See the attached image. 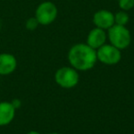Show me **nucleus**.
<instances>
[{
    "mask_svg": "<svg viewBox=\"0 0 134 134\" xmlns=\"http://www.w3.org/2000/svg\"><path fill=\"white\" fill-rule=\"evenodd\" d=\"M69 61L75 68L78 70L91 69L97 62V52L95 49L86 44H76L69 52Z\"/></svg>",
    "mask_w": 134,
    "mask_h": 134,
    "instance_id": "nucleus-1",
    "label": "nucleus"
},
{
    "mask_svg": "<svg viewBox=\"0 0 134 134\" xmlns=\"http://www.w3.org/2000/svg\"><path fill=\"white\" fill-rule=\"evenodd\" d=\"M108 37L112 45L119 50L127 48L130 43V31L121 25H113L108 29Z\"/></svg>",
    "mask_w": 134,
    "mask_h": 134,
    "instance_id": "nucleus-2",
    "label": "nucleus"
},
{
    "mask_svg": "<svg viewBox=\"0 0 134 134\" xmlns=\"http://www.w3.org/2000/svg\"><path fill=\"white\" fill-rule=\"evenodd\" d=\"M57 8L52 2H43L36 9L35 18L39 24L49 25L53 22L57 17Z\"/></svg>",
    "mask_w": 134,
    "mask_h": 134,
    "instance_id": "nucleus-3",
    "label": "nucleus"
},
{
    "mask_svg": "<svg viewBox=\"0 0 134 134\" xmlns=\"http://www.w3.org/2000/svg\"><path fill=\"white\" fill-rule=\"evenodd\" d=\"M55 80L61 86L71 88L78 83V74L75 69L69 67H63L59 69L55 75Z\"/></svg>",
    "mask_w": 134,
    "mask_h": 134,
    "instance_id": "nucleus-4",
    "label": "nucleus"
},
{
    "mask_svg": "<svg viewBox=\"0 0 134 134\" xmlns=\"http://www.w3.org/2000/svg\"><path fill=\"white\" fill-rule=\"evenodd\" d=\"M97 56L99 61L106 64H115L121 58L119 50L113 45H102L99 47Z\"/></svg>",
    "mask_w": 134,
    "mask_h": 134,
    "instance_id": "nucleus-5",
    "label": "nucleus"
},
{
    "mask_svg": "<svg viewBox=\"0 0 134 134\" xmlns=\"http://www.w3.org/2000/svg\"><path fill=\"white\" fill-rule=\"evenodd\" d=\"M93 20L95 25L99 29H109L115 23L114 15L108 10H99L94 15Z\"/></svg>",
    "mask_w": 134,
    "mask_h": 134,
    "instance_id": "nucleus-6",
    "label": "nucleus"
},
{
    "mask_svg": "<svg viewBox=\"0 0 134 134\" xmlns=\"http://www.w3.org/2000/svg\"><path fill=\"white\" fill-rule=\"evenodd\" d=\"M17 68V60L10 53H0V75H8Z\"/></svg>",
    "mask_w": 134,
    "mask_h": 134,
    "instance_id": "nucleus-7",
    "label": "nucleus"
},
{
    "mask_svg": "<svg viewBox=\"0 0 134 134\" xmlns=\"http://www.w3.org/2000/svg\"><path fill=\"white\" fill-rule=\"evenodd\" d=\"M16 108L11 102H0V126L8 125L15 118Z\"/></svg>",
    "mask_w": 134,
    "mask_h": 134,
    "instance_id": "nucleus-8",
    "label": "nucleus"
},
{
    "mask_svg": "<svg viewBox=\"0 0 134 134\" xmlns=\"http://www.w3.org/2000/svg\"><path fill=\"white\" fill-rule=\"evenodd\" d=\"M106 32L104 30L99 28H96L89 32L87 37V45H89L93 49H98L102 45H104L106 41Z\"/></svg>",
    "mask_w": 134,
    "mask_h": 134,
    "instance_id": "nucleus-9",
    "label": "nucleus"
},
{
    "mask_svg": "<svg viewBox=\"0 0 134 134\" xmlns=\"http://www.w3.org/2000/svg\"><path fill=\"white\" fill-rule=\"evenodd\" d=\"M114 19H115V22L117 23L118 25L125 26L129 21V16L126 12L120 11V12H118V13L114 16Z\"/></svg>",
    "mask_w": 134,
    "mask_h": 134,
    "instance_id": "nucleus-10",
    "label": "nucleus"
},
{
    "mask_svg": "<svg viewBox=\"0 0 134 134\" xmlns=\"http://www.w3.org/2000/svg\"><path fill=\"white\" fill-rule=\"evenodd\" d=\"M119 6L123 10H130L134 7V0H119Z\"/></svg>",
    "mask_w": 134,
    "mask_h": 134,
    "instance_id": "nucleus-11",
    "label": "nucleus"
},
{
    "mask_svg": "<svg viewBox=\"0 0 134 134\" xmlns=\"http://www.w3.org/2000/svg\"><path fill=\"white\" fill-rule=\"evenodd\" d=\"M38 25H39V22H38L37 19L36 18H30L27 20L26 28L29 30H34L38 27Z\"/></svg>",
    "mask_w": 134,
    "mask_h": 134,
    "instance_id": "nucleus-12",
    "label": "nucleus"
},
{
    "mask_svg": "<svg viewBox=\"0 0 134 134\" xmlns=\"http://www.w3.org/2000/svg\"><path fill=\"white\" fill-rule=\"evenodd\" d=\"M11 104L13 105L15 108H19L21 105V102H20V100H19V99H14V100L11 102Z\"/></svg>",
    "mask_w": 134,
    "mask_h": 134,
    "instance_id": "nucleus-13",
    "label": "nucleus"
},
{
    "mask_svg": "<svg viewBox=\"0 0 134 134\" xmlns=\"http://www.w3.org/2000/svg\"><path fill=\"white\" fill-rule=\"evenodd\" d=\"M28 134H40L39 132H37V131H34V130H32V131H30Z\"/></svg>",
    "mask_w": 134,
    "mask_h": 134,
    "instance_id": "nucleus-14",
    "label": "nucleus"
},
{
    "mask_svg": "<svg viewBox=\"0 0 134 134\" xmlns=\"http://www.w3.org/2000/svg\"><path fill=\"white\" fill-rule=\"evenodd\" d=\"M50 134H58V133H50Z\"/></svg>",
    "mask_w": 134,
    "mask_h": 134,
    "instance_id": "nucleus-15",
    "label": "nucleus"
},
{
    "mask_svg": "<svg viewBox=\"0 0 134 134\" xmlns=\"http://www.w3.org/2000/svg\"><path fill=\"white\" fill-rule=\"evenodd\" d=\"M0 27H1V21H0Z\"/></svg>",
    "mask_w": 134,
    "mask_h": 134,
    "instance_id": "nucleus-16",
    "label": "nucleus"
}]
</instances>
